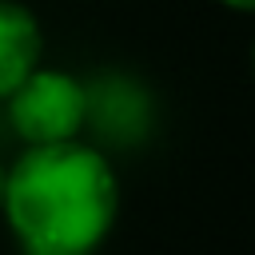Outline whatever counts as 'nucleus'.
Instances as JSON below:
<instances>
[{
	"instance_id": "obj_3",
	"label": "nucleus",
	"mask_w": 255,
	"mask_h": 255,
	"mask_svg": "<svg viewBox=\"0 0 255 255\" xmlns=\"http://www.w3.org/2000/svg\"><path fill=\"white\" fill-rule=\"evenodd\" d=\"M40 48L44 40L32 8L0 0V100H8L40 68Z\"/></svg>"
},
{
	"instance_id": "obj_4",
	"label": "nucleus",
	"mask_w": 255,
	"mask_h": 255,
	"mask_svg": "<svg viewBox=\"0 0 255 255\" xmlns=\"http://www.w3.org/2000/svg\"><path fill=\"white\" fill-rule=\"evenodd\" d=\"M219 4H227V8H235V12H247L255 0H219Z\"/></svg>"
},
{
	"instance_id": "obj_2",
	"label": "nucleus",
	"mask_w": 255,
	"mask_h": 255,
	"mask_svg": "<svg viewBox=\"0 0 255 255\" xmlns=\"http://www.w3.org/2000/svg\"><path fill=\"white\" fill-rule=\"evenodd\" d=\"M8 116L20 139H28L32 147H48V143H68L80 135V128L92 116V96L88 88L68 76V72H52V68H36L12 96H8Z\"/></svg>"
},
{
	"instance_id": "obj_5",
	"label": "nucleus",
	"mask_w": 255,
	"mask_h": 255,
	"mask_svg": "<svg viewBox=\"0 0 255 255\" xmlns=\"http://www.w3.org/2000/svg\"><path fill=\"white\" fill-rule=\"evenodd\" d=\"M4 183H8V167L0 163V203H4Z\"/></svg>"
},
{
	"instance_id": "obj_1",
	"label": "nucleus",
	"mask_w": 255,
	"mask_h": 255,
	"mask_svg": "<svg viewBox=\"0 0 255 255\" xmlns=\"http://www.w3.org/2000/svg\"><path fill=\"white\" fill-rule=\"evenodd\" d=\"M0 207L24 255H96L116 223L120 183L96 147L48 143L8 167Z\"/></svg>"
}]
</instances>
